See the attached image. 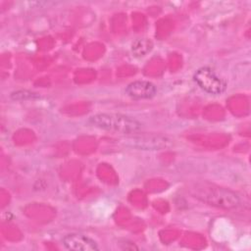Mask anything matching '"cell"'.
<instances>
[{"label": "cell", "mask_w": 251, "mask_h": 251, "mask_svg": "<svg viewBox=\"0 0 251 251\" xmlns=\"http://www.w3.org/2000/svg\"><path fill=\"white\" fill-rule=\"evenodd\" d=\"M88 123L98 128L122 133H134L141 128L137 120L122 114H97L90 117Z\"/></svg>", "instance_id": "6da1fadb"}, {"label": "cell", "mask_w": 251, "mask_h": 251, "mask_svg": "<svg viewBox=\"0 0 251 251\" xmlns=\"http://www.w3.org/2000/svg\"><path fill=\"white\" fill-rule=\"evenodd\" d=\"M197 197L203 201L223 208H234L239 204L238 196L226 188L214 187V186H204L198 189Z\"/></svg>", "instance_id": "7a4b0ae2"}, {"label": "cell", "mask_w": 251, "mask_h": 251, "mask_svg": "<svg viewBox=\"0 0 251 251\" xmlns=\"http://www.w3.org/2000/svg\"><path fill=\"white\" fill-rule=\"evenodd\" d=\"M194 80L201 89L214 95L223 93L226 87V82L208 67L198 69L194 74Z\"/></svg>", "instance_id": "3957f363"}, {"label": "cell", "mask_w": 251, "mask_h": 251, "mask_svg": "<svg viewBox=\"0 0 251 251\" xmlns=\"http://www.w3.org/2000/svg\"><path fill=\"white\" fill-rule=\"evenodd\" d=\"M125 143L143 150H160L170 145V140L158 135H135L125 139Z\"/></svg>", "instance_id": "277c9868"}, {"label": "cell", "mask_w": 251, "mask_h": 251, "mask_svg": "<svg viewBox=\"0 0 251 251\" xmlns=\"http://www.w3.org/2000/svg\"><path fill=\"white\" fill-rule=\"evenodd\" d=\"M63 243L69 250L94 251L98 249V245L95 240L80 233H70L66 235L63 238Z\"/></svg>", "instance_id": "5b68a950"}, {"label": "cell", "mask_w": 251, "mask_h": 251, "mask_svg": "<svg viewBox=\"0 0 251 251\" xmlns=\"http://www.w3.org/2000/svg\"><path fill=\"white\" fill-rule=\"evenodd\" d=\"M126 92L128 96L134 99H149L155 96L157 88L152 82L146 80H136L126 86Z\"/></svg>", "instance_id": "8992f818"}, {"label": "cell", "mask_w": 251, "mask_h": 251, "mask_svg": "<svg viewBox=\"0 0 251 251\" xmlns=\"http://www.w3.org/2000/svg\"><path fill=\"white\" fill-rule=\"evenodd\" d=\"M152 49V42L146 38L137 39L132 44V52L135 56H144Z\"/></svg>", "instance_id": "52a82bcc"}]
</instances>
